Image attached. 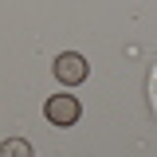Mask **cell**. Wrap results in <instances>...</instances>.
I'll return each mask as SVG.
<instances>
[{
	"label": "cell",
	"instance_id": "cell-1",
	"mask_svg": "<svg viewBox=\"0 0 157 157\" xmlns=\"http://www.w3.org/2000/svg\"><path fill=\"white\" fill-rule=\"evenodd\" d=\"M43 114L51 126H75L78 114H82V106H78L75 94H51L47 98V106H43Z\"/></svg>",
	"mask_w": 157,
	"mask_h": 157
},
{
	"label": "cell",
	"instance_id": "cell-2",
	"mask_svg": "<svg viewBox=\"0 0 157 157\" xmlns=\"http://www.w3.org/2000/svg\"><path fill=\"white\" fill-rule=\"evenodd\" d=\"M55 78L63 86H78L82 78H86V59L78 55V51H63L55 59Z\"/></svg>",
	"mask_w": 157,
	"mask_h": 157
},
{
	"label": "cell",
	"instance_id": "cell-3",
	"mask_svg": "<svg viewBox=\"0 0 157 157\" xmlns=\"http://www.w3.org/2000/svg\"><path fill=\"white\" fill-rule=\"evenodd\" d=\"M0 157H36V153H32V141H24V137H8V141L0 145Z\"/></svg>",
	"mask_w": 157,
	"mask_h": 157
}]
</instances>
